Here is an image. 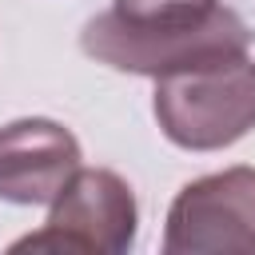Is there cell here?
I'll use <instances>...</instances> for the list:
<instances>
[{
	"mask_svg": "<svg viewBox=\"0 0 255 255\" xmlns=\"http://www.w3.org/2000/svg\"><path fill=\"white\" fill-rule=\"evenodd\" d=\"M80 44L92 60L116 72L159 80L167 72H183L247 52L251 28L243 24V16H235L223 4L199 16H171V20H128L112 8L84 24Z\"/></svg>",
	"mask_w": 255,
	"mask_h": 255,
	"instance_id": "6da1fadb",
	"label": "cell"
},
{
	"mask_svg": "<svg viewBox=\"0 0 255 255\" xmlns=\"http://www.w3.org/2000/svg\"><path fill=\"white\" fill-rule=\"evenodd\" d=\"M155 120L175 147L219 151L255 128V60L247 52L155 80Z\"/></svg>",
	"mask_w": 255,
	"mask_h": 255,
	"instance_id": "7a4b0ae2",
	"label": "cell"
},
{
	"mask_svg": "<svg viewBox=\"0 0 255 255\" xmlns=\"http://www.w3.org/2000/svg\"><path fill=\"white\" fill-rule=\"evenodd\" d=\"M135 195L108 167H80L52 199L48 223L12 243V251H72V255H124L135 243Z\"/></svg>",
	"mask_w": 255,
	"mask_h": 255,
	"instance_id": "3957f363",
	"label": "cell"
},
{
	"mask_svg": "<svg viewBox=\"0 0 255 255\" xmlns=\"http://www.w3.org/2000/svg\"><path fill=\"white\" fill-rule=\"evenodd\" d=\"M167 255H255V167L187 183L163 227Z\"/></svg>",
	"mask_w": 255,
	"mask_h": 255,
	"instance_id": "277c9868",
	"label": "cell"
},
{
	"mask_svg": "<svg viewBox=\"0 0 255 255\" xmlns=\"http://www.w3.org/2000/svg\"><path fill=\"white\" fill-rule=\"evenodd\" d=\"M80 171V143L56 120H16L0 128V199L52 203Z\"/></svg>",
	"mask_w": 255,
	"mask_h": 255,
	"instance_id": "5b68a950",
	"label": "cell"
},
{
	"mask_svg": "<svg viewBox=\"0 0 255 255\" xmlns=\"http://www.w3.org/2000/svg\"><path fill=\"white\" fill-rule=\"evenodd\" d=\"M211 8L215 0H116V12L128 20H171V16H199Z\"/></svg>",
	"mask_w": 255,
	"mask_h": 255,
	"instance_id": "8992f818",
	"label": "cell"
}]
</instances>
